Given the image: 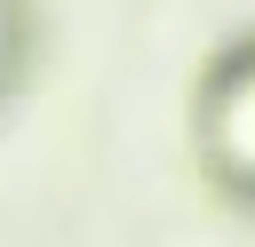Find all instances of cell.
<instances>
[{
    "mask_svg": "<svg viewBox=\"0 0 255 247\" xmlns=\"http://www.w3.org/2000/svg\"><path fill=\"white\" fill-rule=\"evenodd\" d=\"M215 151L231 159L223 175H255V56L223 80V96H215Z\"/></svg>",
    "mask_w": 255,
    "mask_h": 247,
    "instance_id": "cell-1",
    "label": "cell"
}]
</instances>
